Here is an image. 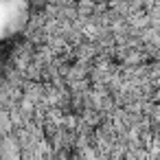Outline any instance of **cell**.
Here are the masks:
<instances>
[{
	"label": "cell",
	"mask_w": 160,
	"mask_h": 160,
	"mask_svg": "<svg viewBox=\"0 0 160 160\" xmlns=\"http://www.w3.org/2000/svg\"><path fill=\"white\" fill-rule=\"evenodd\" d=\"M22 24L20 7L16 5H0V44L9 40Z\"/></svg>",
	"instance_id": "1"
}]
</instances>
